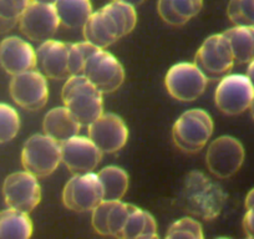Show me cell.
Wrapping results in <instances>:
<instances>
[{
    "instance_id": "14",
    "label": "cell",
    "mask_w": 254,
    "mask_h": 239,
    "mask_svg": "<svg viewBox=\"0 0 254 239\" xmlns=\"http://www.w3.org/2000/svg\"><path fill=\"white\" fill-rule=\"evenodd\" d=\"M3 196L6 206L30 213L41 199V187L38 177L28 171H19L9 175L3 184Z\"/></svg>"
},
{
    "instance_id": "4",
    "label": "cell",
    "mask_w": 254,
    "mask_h": 239,
    "mask_svg": "<svg viewBox=\"0 0 254 239\" xmlns=\"http://www.w3.org/2000/svg\"><path fill=\"white\" fill-rule=\"evenodd\" d=\"M213 133V120L203 109L183 112L172 128V138L180 150L187 153L201 151Z\"/></svg>"
},
{
    "instance_id": "12",
    "label": "cell",
    "mask_w": 254,
    "mask_h": 239,
    "mask_svg": "<svg viewBox=\"0 0 254 239\" xmlns=\"http://www.w3.org/2000/svg\"><path fill=\"white\" fill-rule=\"evenodd\" d=\"M9 92L21 109L38 111L49 100L48 77L36 69L14 75L9 84Z\"/></svg>"
},
{
    "instance_id": "36",
    "label": "cell",
    "mask_w": 254,
    "mask_h": 239,
    "mask_svg": "<svg viewBox=\"0 0 254 239\" xmlns=\"http://www.w3.org/2000/svg\"><path fill=\"white\" fill-rule=\"evenodd\" d=\"M254 204V188L252 189L251 192H249L248 194H247L246 197V208H249V207H252Z\"/></svg>"
},
{
    "instance_id": "32",
    "label": "cell",
    "mask_w": 254,
    "mask_h": 239,
    "mask_svg": "<svg viewBox=\"0 0 254 239\" xmlns=\"http://www.w3.org/2000/svg\"><path fill=\"white\" fill-rule=\"evenodd\" d=\"M243 228L249 238H254V204L247 208L246 216L243 219Z\"/></svg>"
},
{
    "instance_id": "25",
    "label": "cell",
    "mask_w": 254,
    "mask_h": 239,
    "mask_svg": "<svg viewBox=\"0 0 254 239\" xmlns=\"http://www.w3.org/2000/svg\"><path fill=\"white\" fill-rule=\"evenodd\" d=\"M223 34L228 39L237 64H249L254 60V26L234 25Z\"/></svg>"
},
{
    "instance_id": "24",
    "label": "cell",
    "mask_w": 254,
    "mask_h": 239,
    "mask_svg": "<svg viewBox=\"0 0 254 239\" xmlns=\"http://www.w3.org/2000/svg\"><path fill=\"white\" fill-rule=\"evenodd\" d=\"M33 234L29 213L8 207L0 212V239H28Z\"/></svg>"
},
{
    "instance_id": "8",
    "label": "cell",
    "mask_w": 254,
    "mask_h": 239,
    "mask_svg": "<svg viewBox=\"0 0 254 239\" xmlns=\"http://www.w3.org/2000/svg\"><path fill=\"white\" fill-rule=\"evenodd\" d=\"M254 99V87L247 75H224L214 91V102L223 114L234 116L249 110Z\"/></svg>"
},
{
    "instance_id": "20",
    "label": "cell",
    "mask_w": 254,
    "mask_h": 239,
    "mask_svg": "<svg viewBox=\"0 0 254 239\" xmlns=\"http://www.w3.org/2000/svg\"><path fill=\"white\" fill-rule=\"evenodd\" d=\"M81 127V123L65 106L54 107L44 116V133L59 143L65 142L69 138L79 135Z\"/></svg>"
},
{
    "instance_id": "28",
    "label": "cell",
    "mask_w": 254,
    "mask_h": 239,
    "mask_svg": "<svg viewBox=\"0 0 254 239\" xmlns=\"http://www.w3.org/2000/svg\"><path fill=\"white\" fill-rule=\"evenodd\" d=\"M168 239H203V229L201 223L190 217H185L171 224L166 233Z\"/></svg>"
},
{
    "instance_id": "2",
    "label": "cell",
    "mask_w": 254,
    "mask_h": 239,
    "mask_svg": "<svg viewBox=\"0 0 254 239\" xmlns=\"http://www.w3.org/2000/svg\"><path fill=\"white\" fill-rule=\"evenodd\" d=\"M227 194L219 184L204 173H188L181 189V201L190 213L204 221L217 218L226 203Z\"/></svg>"
},
{
    "instance_id": "33",
    "label": "cell",
    "mask_w": 254,
    "mask_h": 239,
    "mask_svg": "<svg viewBox=\"0 0 254 239\" xmlns=\"http://www.w3.org/2000/svg\"><path fill=\"white\" fill-rule=\"evenodd\" d=\"M16 25H18L16 20H10V19H6L0 15V34H5L13 30Z\"/></svg>"
},
{
    "instance_id": "3",
    "label": "cell",
    "mask_w": 254,
    "mask_h": 239,
    "mask_svg": "<svg viewBox=\"0 0 254 239\" xmlns=\"http://www.w3.org/2000/svg\"><path fill=\"white\" fill-rule=\"evenodd\" d=\"M64 106L67 107L81 126H89L104 114L102 92L84 75H71L61 91Z\"/></svg>"
},
{
    "instance_id": "19",
    "label": "cell",
    "mask_w": 254,
    "mask_h": 239,
    "mask_svg": "<svg viewBox=\"0 0 254 239\" xmlns=\"http://www.w3.org/2000/svg\"><path fill=\"white\" fill-rule=\"evenodd\" d=\"M130 208L131 204L125 203L121 199L117 201L104 199L99 206L92 209V227L101 236L121 238Z\"/></svg>"
},
{
    "instance_id": "6",
    "label": "cell",
    "mask_w": 254,
    "mask_h": 239,
    "mask_svg": "<svg viewBox=\"0 0 254 239\" xmlns=\"http://www.w3.org/2000/svg\"><path fill=\"white\" fill-rule=\"evenodd\" d=\"M82 75L102 94L115 92L125 80V70L121 62L106 49L101 48H96L90 54Z\"/></svg>"
},
{
    "instance_id": "35",
    "label": "cell",
    "mask_w": 254,
    "mask_h": 239,
    "mask_svg": "<svg viewBox=\"0 0 254 239\" xmlns=\"http://www.w3.org/2000/svg\"><path fill=\"white\" fill-rule=\"evenodd\" d=\"M114 1H120V3H125V4H128V5H132V6H138L141 5L142 3H145L146 0H114Z\"/></svg>"
},
{
    "instance_id": "29",
    "label": "cell",
    "mask_w": 254,
    "mask_h": 239,
    "mask_svg": "<svg viewBox=\"0 0 254 239\" xmlns=\"http://www.w3.org/2000/svg\"><path fill=\"white\" fill-rule=\"evenodd\" d=\"M227 14L234 25L254 26V0H231Z\"/></svg>"
},
{
    "instance_id": "11",
    "label": "cell",
    "mask_w": 254,
    "mask_h": 239,
    "mask_svg": "<svg viewBox=\"0 0 254 239\" xmlns=\"http://www.w3.org/2000/svg\"><path fill=\"white\" fill-rule=\"evenodd\" d=\"M18 25L29 40L40 44L53 39L60 26V20L53 3L33 0L19 18Z\"/></svg>"
},
{
    "instance_id": "5",
    "label": "cell",
    "mask_w": 254,
    "mask_h": 239,
    "mask_svg": "<svg viewBox=\"0 0 254 239\" xmlns=\"http://www.w3.org/2000/svg\"><path fill=\"white\" fill-rule=\"evenodd\" d=\"M61 163V146L58 141L45 133H36L29 137L21 151L24 170L38 178L48 177L58 170Z\"/></svg>"
},
{
    "instance_id": "7",
    "label": "cell",
    "mask_w": 254,
    "mask_h": 239,
    "mask_svg": "<svg viewBox=\"0 0 254 239\" xmlns=\"http://www.w3.org/2000/svg\"><path fill=\"white\" fill-rule=\"evenodd\" d=\"M208 77L194 62H178L167 71L165 85L168 94L181 102L196 101L206 90Z\"/></svg>"
},
{
    "instance_id": "13",
    "label": "cell",
    "mask_w": 254,
    "mask_h": 239,
    "mask_svg": "<svg viewBox=\"0 0 254 239\" xmlns=\"http://www.w3.org/2000/svg\"><path fill=\"white\" fill-rule=\"evenodd\" d=\"M244 156L246 153L241 141L232 136H221L208 146L206 165L216 177L229 178L242 167Z\"/></svg>"
},
{
    "instance_id": "18",
    "label": "cell",
    "mask_w": 254,
    "mask_h": 239,
    "mask_svg": "<svg viewBox=\"0 0 254 239\" xmlns=\"http://www.w3.org/2000/svg\"><path fill=\"white\" fill-rule=\"evenodd\" d=\"M0 65L9 75L36 69V50L19 36H6L0 41Z\"/></svg>"
},
{
    "instance_id": "1",
    "label": "cell",
    "mask_w": 254,
    "mask_h": 239,
    "mask_svg": "<svg viewBox=\"0 0 254 239\" xmlns=\"http://www.w3.org/2000/svg\"><path fill=\"white\" fill-rule=\"evenodd\" d=\"M137 24L135 6L114 1L94 11L82 28L84 39L96 48L106 49L128 35Z\"/></svg>"
},
{
    "instance_id": "21",
    "label": "cell",
    "mask_w": 254,
    "mask_h": 239,
    "mask_svg": "<svg viewBox=\"0 0 254 239\" xmlns=\"http://www.w3.org/2000/svg\"><path fill=\"white\" fill-rule=\"evenodd\" d=\"M203 0H158L157 11L165 23L180 26L202 10Z\"/></svg>"
},
{
    "instance_id": "26",
    "label": "cell",
    "mask_w": 254,
    "mask_h": 239,
    "mask_svg": "<svg viewBox=\"0 0 254 239\" xmlns=\"http://www.w3.org/2000/svg\"><path fill=\"white\" fill-rule=\"evenodd\" d=\"M97 176L104 188V199L117 201L124 198L128 189V175L124 168L107 166L102 168Z\"/></svg>"
},
{
    "instance_id": "22",
    "label": "cell",
    "mask_w": 254,
    "mask_h": 239,
    "mask_svg": "<svg viewBox=\"0 0 254 239\" xmlns=\"http://www.w3.org/2000/svg\"><path fill=\"white\" fill-rule=\"evenodd\" d=\"M60 25L67 29H82L91 14V0H54Z\"/></svg>"
},
{
    "instance_id": "37",
    "label": "cell",
    "mask_w": 254,
    "mask_h": 239,
    "mask_svg": "<svg viewBox=\"0 0 254 239\" xmlns=\"http://www.w3.org/2000/svg\"><path fill=\"white\" fill-rule=\"evenodd\" d=\"M249 110H251L252 117H253V120H254V99H253V101H252V104H251V107H249Z\"/></svg>"
},
{
    "instance_id": "34",
    "label": "cell",
    "mask_w": 254,
    "mask_h": 239,
    "mask_svg": "<svg viewBox=\"0 0 254 239\" xmlns=\"http://www.w3.org/2000/svg\"><path fill=\"white\" fill-rule=\"evenodd\" d=\"M246 75L248 76L249 81L252 82V85H253V87H254V60H252V61L248 64Z\"/></svg>"
},
{
    "instance_id": "17",
    "label": "cell",
    "mask_w": 254,
    "mask_h": 239,
    "mask_svg": "<svg viewBox=\"0 0 254 239\" xmlns=\"http://www.w3.org/2000/svg\"><path fill=\"white\" fill-rule=\"evenodd\" d=\"M35 50L36 67L48 79L65 80L70 76V44L50 39L39 44Z\"/></svg>"
},
{
    "instance_id": "15",
    "label": "cell",
    "mask_w": 254,
    "mask_h": 239,
    "mask_svg": "<svg viewBox=\"0 0 254 239\" xmlns=\"http://www.w3.org/2000/svg\"><path fill=\"white\" fill-rule=\"evenodd\" d=\"M89 137L102 153H115L122 150L128 140V128L116 114L107 112L87 126Z\"/></svg>"
},
{
    "instance_id": "27",
    "label": "cell",
    "mask_w": 254,
    "mask_h": 239,
    "mask_svg": "<svg viewBox=\"0 0 254 239\" xmlns=\"http://www.w3.org/2000/svg\"><path fill=\"white\" fill-rule=\"evenodd\" d=\"M20 130V116L10 105L0 102V143L10 142Z\"/></svg>"
},
{
    "instance_id": "30",
    "label": "cell",
    "mask_w": 254,
    "mask_h": 239,
    "mask_svg": "<svg viewBox=\"0 0 254 239\" xmlns=\"http://www.w3.org/2000/svg\"><path fill=\"white\" fill-rule=\"evenodd\" d=\"M96 49V46L87 41L70 44L69 50V71L71 75H82L85 64L90 54Z\"/></svg>"
},
{
    "instance_id": "16",
    "label": "cell",
    "mask_w": 254,
    "mask_h": 239,
    "mask_svg": "<svg viewBox=\"0 0 254 239\" xmlns=\"http://www.w3.org/2000/svg\"><path fill=\"white\" fill-rule=\"evenodd\" d=\"M61 146V162L72 175L94 172L101 162L102 152L90 137L76 135Z\"/></svg>"
},
{
    "instance_id": "9",
    "label": "cell",
    "mask_w": 254,
    "mask_h": 239,
    "mask_svg": "<svg viewBox=\"0 0 254 239\" xmlns=\"http://www.w3.org/2000/svg\"><path fill=\"white\" fill-rule=\"evenodd\" d=\"M102 201L104 188L95 172L74 175L64 187L63 202L70 211L92 212Z\"/></svg>"
},
{
    "instance_id": "23",
    "label": "cell",
    "mask_w": 254,
    "mask_h": 239,
    "mask_svg": "<svg viewBox=\"0 0 254 239\" xmlns=\"http://www.w3.org/2000/svg\"><path fill=\"white\" fill-rule=\"evenodd\" d=\"M157 237V223L152 214L131 204L130 213L122 231L121 238L153 239Z\"/></svg>"
},
{
    "instance_id": "10",
    "label": "cell",
    "mask_w": 254,
    "mask_h": 239,
    "mask_svg": "<svg viewBox=\"0 0 254 239\" xmlns=\"http://www.w3.org/2000/svg\"><path fill=\"white\" fill-rule=\"evenodd\" d=\"M234 62L232 48L224 34L207 38L194 56V64L208 79L223 77L231 71Z\"/></svg>"
},
{
    "instance_id": "31",
    "label": "cell",
    "mask_w": 254,
    "mask_h": 239,
    "mask_svg": "<svg viewBox=\"0 0 254 239\" xmlns=\"http://www.w3.org/2000/svg\"><path fill=\"white\" fill-rule=\"evenodd\" d=\"M33 0H0V15L10 20L19 21Z\"/></svg>"
},
{
    "instance_id": "38",
    "label": "cell",
    "mask_w": 254,
    "mask_h": 239,
    "mask_svg": "<svg viewBox=\"0 0 254 239\" xmlns=\"http://www.w3.org/2000/svg\"><path fill=\"white\" fill-rule=\"evenodd\" d=\"M41 1H49V3H53L54 0H41Z\"/></svg>"
}]
</instances>
